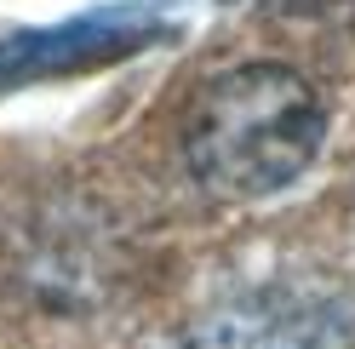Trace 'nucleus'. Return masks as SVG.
Listing matches in <instances>:
<instances>
[{
  "label": "nucleus",
  "mask_w": 355,
  "mask_h": 349,
  "mask_svg": "<svg viewBox=\"0 0 355 349\" xmlns=\"http://www.w3.org/2000/svg\"><path fill=\"white\" fill-rule=\"evenodd\" d=\"M327 143V103L286 63H241L189 103L184 155L218 201H263L298 184Z\"/></svg>",
  "instance_id": "obj_1"
},
{
  "label": "nucleus",
  "mask_w": 355,
  "mask_h": 349,
  "mask_svg": "<svg viewBox=\"0 0 355 349\" xmlns=\"http://www.w3.org/2000/svg\"><path fill=\"white\" fill-rule=\"evenodd\" d=\"M155 35H166V29L149 6H98V12L69 17V24H52V29H17L0 40V98L17 92V86L52 80V75L132 57Z\"/></svg>",
  "instance_id": "obj_2"
},
{
  "label": "nucleus",
  "mask_w": 355,
  "mask_h": 349,
  "mask_svg": "<svg viewBox=\"0 0 355 349\" xmlns=\"http://www.w3.org/2000/svg\"><path fill=\"white\" fill-rule=\"evenodd\" d=\"M178 349H349L338 315L304 298H241L189 326Z\"/></svg>",
  "instance_id": "obj_3"
}]
</instances>
